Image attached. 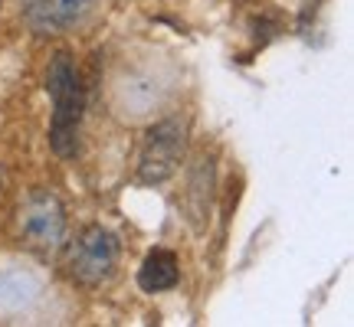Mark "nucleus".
<instances>
[{"label":"nucleus","instance_id":"1","mask_svg":"<svg viewBox=\"0 0 354 327\" xmlns=\"http://www.w3.org/2000/svg\"><path fill=\"white\" fill-rule=\"evenodd\" d=\"M46 92L53 101L50 118V148L59 157H76L79 151V128H82V112H86V95L79 82L76 63L69 52H56L46 69Z\"/></svg>","mask_w":354,"mask_h":327},{"label":"nucleus","instance_id":"2","mask_svg":"<svg viewBox=\"0 0 354 327\" xmlns=\"http://www.w3.org/2000/svg\"><path fill=\"white\" fill-rule=\"evenodd\" d=\"M118 255H122V246H118V236L105 226H86L76 239L69 242L63 259L66 275L73 278L82 288H99L109 278L115 275L118 268Z\"/></svg>","mask_w":354,"mask_h":327},{"label":"nucleus","instance_id":"3","mask_svg":"<svg viewBox=\"0 0 354 327\" xmlns=\"http://www.w3.org/2000/svg\"><path fill=\"white\" fill-rule=\"evenodd\" d=\"M20 239L26 249L50 255L66 239V206L53 190H33L20 206Z\"/></svg>","mask_w":354,"mask_h":327},{"label":"nucleus","instance_id":"4","mask_svg":"<svg viewBox=\"0 0 354 327\" xmlns=\"http://www.w3.org/2000/svg\"><path fill=\"white\" fill-rule=\"evenodd\" d=\"M184 144H187V128L180 125L177 118L158 121V125L145 135L138 154V180L141 184H165L177 174V167L184 161Z\"/></svg>","mask_w":354,"mask_h":327},{"label":"nucleus","instance_id":"5","mask_svg":"<svg viewBox=\"0 0 354 327\" xmlns=\"http://www.w3.org/2000/svg\"><path fill=\"white\" fill-rule=\"evenodd\" d=\"M99 0H26V23L37 33L73 30L95 10Z\"/></svg>","mask_w":354,"mask_h":327},{"label":"nucleus","instance_id":"6","mask_svg":"<svg viewBox=\"0 0 354 327\" xmlns=\"http://www.w3.org/2000/svg\"><path fill=\"white\" fill-rule=\"evenodd\" d=\"M180 281V262L171 249H151L138 268V288L148 295L171 291Z\"/></svg>","mask_w":354,"mask_h":327},{"label":"nucleus","instance_id":"7","mask_svg":"<svg viewBox=\"0 0 354 327\" xmlns=\"http://www.w3.org/2000/svg\"><path fill=\"white\" fill-rule=\"evenodd\" d=\"M37 295V281L24 272H3L0 275V304L3 308H20Z\"/></svg>","mask_w":354,"mask_h":327}]
</instances>
